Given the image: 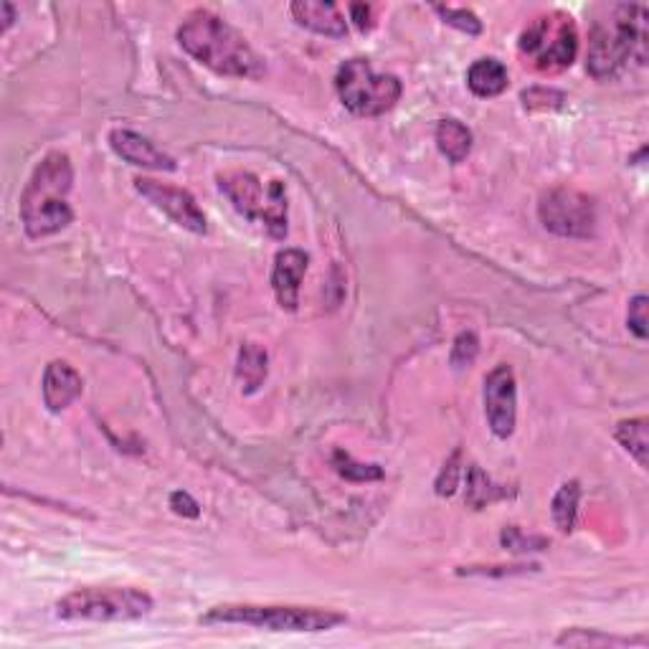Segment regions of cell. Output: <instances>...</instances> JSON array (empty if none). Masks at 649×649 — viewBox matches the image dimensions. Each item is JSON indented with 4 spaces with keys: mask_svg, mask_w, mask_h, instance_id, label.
Masks as SVG:
<instances>
[{
    "mask_svg": "<svg viewBox=\"0 0 649 649\" xmlns=\"http://www.w3.org/2000/svg\"><path fill=\"white\" fill-rule=\"evenodd\" d=\"M502 543H505V548H510V551H535L533 546H546V540L543 538H525L518 528L505 530V533H502Z\"/></svg>",
    "mask_w": 649,
    "mask_h": 649,
    "instance_id": "cell-28",
    "label": "cell"
},
{
    "mask_svg": "<svg viewBox=\"0 0 649 649\" xmlns=\"http://www.w3.org/2000/svg\"><path fill=\"white\" fill-rule=\"evenodd\" d=\"M520 54L525 64L543 74L568 69L579 54V31L568 13L551 11L533 18L520 33Z\"/></svg>",
    "mask_w": 649,
    "mask_h": 649,
    "instance_id": "cell-5",
    "label": "cell"
},
{
    "mask_svg": "<svg viewBox=\"0 0 649 649\" xmlns=\"http://www.w3.org/2000/svg\"><path fill=\"white\" fill-rule=\"evenodd\" d=\"M617 439L629 454L639 462V467H647V419H629L617 426Z\"/></svg>",
    "mask_w": 649,
    "mask_h": 649,
    "instance_id": "cell-20",
    "label": "cell"
},
{
    "mask_svg": "<svg viewBox=\"0 0 649 649\" xmlns=\"http://www.w3.org/2000/svg\"><path fill=\"white\" fill-rule=\"evenodd\" d=\"M71 180L74 170L69 155L49 153L36 165L21 196L23 229L31 239H44L71 224L74 213L66 203Z\"/></svg>",
    "mask_w": 649,
    "mask_h": 649,
    "instance_id": "cell-3",
    "label": "cell"
},
{
    "mask_svg": "<svg viewBox=\"0 0 649 649\" xmlns=\"http://www.w3.org/2000/svg\"><path fill=\"white\" fill-rule=\"evenodd\" d=\"M236 376L244 383L246 393H254L267 378V353L257 343H246L239 353V366Z\"/></svg>",
    "mask_w": 649,
    "mask_h": 649,
    "instance_id": "cell-18",
    "label": "cell"
},
{
    "mask_svg": "<svg viewBox=\"0 0 649 649\" xmlns=\"http://www.w3.org/2000/svg\"><path fill=\"white\" fill-rule=\"evenodd\" d=\"M644 644V639H622L611 634L586 632V629H573L558 637V644H571V647H629V644Z\"/></svg>",
    "mask_w": 649,
    "mask_h": 649,
    "instance_id": "cell-21",
    "label": "cell"
},
{
    "mask_svg": "<svg viewBox=\"0 0 649 649\" xmlns=\"http://www.w3.org/2000/svg\"><path fill=\"white\" fill-rule=\"evenodd\" d=\"M340 99L353 115L376 117L399 102L401 82L393 74H376L366 59H350L335 77Z\"/></svg>",
    "mask_w": 649,
    "mask_h": 649,
    "instance_id": "cell-8",
    "label": "cell"
},
{
    "mask_svg": "<svg viewBox=\"0 0 649 649\" xmlns=\"http://www.w3.org/2000/svg\"><path fill=\"white\" fill-rule=\"evenodd\" d=\"M307 272V254L300 249H284L274 259L272 287L277 302L284 310H297L300 302V284Z\"/></svg>",
    "mask_w": 649,
    "mask_h": 649,
    "instance_id": "cell-12",
    "label": "cell"
},
{
    "mask_svg": "<svg viewBox=\"0 0 649 649\" xmlns=\"http://www.w3.org/2000/svg\"><path fill=\"white\" fill-rule=\"evenodd\" d=\"M170 505H173L175 513L186 515V518H198V513H201V510H198V502L193 500L188 492H173V495H170Z\"/></svg>",
    "mask_w": 649,
    "mask_h": 649,
    "instance_id": "cell-29",
    "label": "cell"
},
{
    "mask_svg": "<svg viewBox=\"0 0 649 649\" xmlns=\"http://www.w3.org/2000/svg\"><path fill=\"white\" fill-rule=\"evenodd\" d=\"M477 348H480V343H477V335L475 333H462L457 340H454V350H452V363L457 368H464L470 366L472 360H475L477 355Z\"/></svg>",
    "mask_w": 649,
    "mask_h": 649,
    "instance_id": "cell-26",
    "label": "cell"
},
{
    "mask_svg": "<svg viewBox=\"0 0 649 649\" xmlns=\"http://www.w3.org/2000/svg\"><path fill=\"white\" fill-rule=\"evenodd\" d=\"M627 322H629V330H632L639 340L647 338V297L637 295L632 302H629Z\"/></svg>",
    "mask_w": 649,
    "mask_h": 649,
    "instance_id": "cell-27",
    "label": "cell"
},
{
    "mask_svg": "<svg viewBox=\"0 0 649 649\" xmlns=\"http://www.w3.org/2000/svg\"><path fill=\"white\" fill-rule=\"evenodd\" d=\"M203 624H246L267 632H328L345 624V614L317 606H259L226 604L201 617Z\"/></svg>",
    "mask_w": 649,
    "mask_h": 649,
    "instance_id": "cell-4",
    "label": "cell"
},
{
    "mask_svg": "<svg viewBox=\"0 0 649 649\" xmlns=\"http://www.w3.org/2000/svg\"><path fill=\"white\" fill-rule=\"evenodd\" d=\"M110 145L122 160L140 168L150 170H175V160L170 155H165L163 150L155 148L148 137L137 135L132 130H112L110 132Z\"/></svg>",
    "mask_w": 649,
    "mask_h": 649,
    "instance_id": "cell-13",
    "label": "cell"
},
{
    "mask_svg": "<svg viewBox=\"0 0 649 649\" xmlns=\"http://www.w3.org/2000/svg\"><path fill=\"white\" fill-rule=\"evenodd\" d=\"M563 94L556 92V89H546V87H533L528 92H523V102L525 110L535 112V110H556L563 104Z\"/></svg>",
    "mask_w": 649,
    "mask_h": 649,
    "instance_id": "cell-25",
    "label": "cell"
},
{
    "mask_svg": "<svg viewBox=\"0 0 649 649\" xmlns=\"http://www.w3.org/2000/svg\"><path fill=\"white\" fill-rule=\"evenodd\" d=\"M579 500H581V487L576 480L561 485V490H558L556 497H553V520H556V525L563 530V533L573 530V525H576Z\"/></svg>",
    "mask_w": 649,
    "mask_h": 649,
    "instance_id": "cell-19",
    "label": "cell"
},
{
    "mask_svg": "<svg viewBox=\"0 0 649 649\" xmlns=\"http://www.w3.org/2000/svg\"><path fill=\"white\" fill-rule=\"evenodd\" d=\"M467 500L475 505V508H482L485 502H492L495 497H500L502 492H495L492 490L490 480H487L485 475H482V470H477V467H472L470 470V480H467Z\"/></svg>",
    "mask_w": 649,
    "mask_h": 649,
    "instance_id": "cell-23",
    "label": "cell"
},
{
    "mask_svg": "<svg viewBox=\"0 0 649 649\" xmlns=\"http://www.w3.org/2000/svg\"><path fill=\"white\" fill-rule=\"evenodd\" d=\"M647 59V8L611 6L606 18L594 23L589 39L586 69L591 77L609 79L629 61L644 64Z\"/></svg>",
    "mask_w": 649,
    "mask_h": 649,
    "instance_id": "cell-2",
    "label": "cell"
},
{
    "mask_svg": "<svg viewBox=\"0 0 649 649\" xmlns=\"http://www.w3.org/2000/svg\"><path fill=\"white\" fill-rule=\"evenodd\" d=\"M538 216L548 231L571 239L591 236L596 224L594 203L573 188H553L538 203Z\"/></svg>",
    "mask_w": 649,
    "mask_h": 649,
    "instance_id": "cell-9",
    "label": "cell"
},
{
    "mask_svg": "<svg viewBox=\"0 0 649 649\" xmlns=\"http://www.w3.org/2000/svg\"><path fill=\"white\" fill-rule=\"evenodd\" d=\"M508 69L497 59H480L467 71V84L477 97H497L508 89Z\"/></svg>",
    "mask_w": 649,
    "mask_h": 649,
    "instance_id": "cell-16",
    "label": "cell"
},
{
    "mask_svg": "<svg viewBox=\"0 0 649 649\" xmlns=\"http://www.w3.org/2000/svg\"><path fill=\"white\" fill-rule=\"evenodd\" d=\"M3 31H8V28L13 26V18H16V13H13V6L11 3H3Z\"/></svg>",
    "mask_w": 649,
    "mask_h": 649,
    "instance_id": "cell-32",
    "label": "cell"
},
{
    "mask_svg": "<svg viewBox=\"0 0 649 649\" xmlns=\"http://www.w3.org/2000/svg\"><path fill=\"white\" fill-rule=\"evenodd\" d=\"M485 411L490 429L500 439H508L515 431V414H518V388L515 373L510 366H497L485 378Z\"/></svg>",
    "mask_w": 649,
    "mask_h": 649,
    "instance_id": "cell-11",
    "label": "cell"
},
{
    "mask_svg": "<svg viewBox=\"0 0 649 649\" xmlns=\"http://www.w3.org/2000/svg\"><path fill=\"white\" fill-rule=\"evenodd\" d=\"M454 462H457V454H454L452 462L447 464V470H444L442 477H439V482H437V492H439V495H452V492L457 490L459 467Z\"/></svg>",
    "mask_w": 649,
    "mask_h": 649,
    "instance_id": "cell-30",
    "label": "cell"
},
{
    "mask_svg": "<svg viewBox=\"0 0 649 649\" xmlns=\"http://www.w3.org/2000/svg\"><path fill=\"white\" fill-rule=\"evenodd\" d=\"M335 467H338L340 475L350 482H371V480H381L383 477L381 467H376V464L355 462V459L345 452H335Z\"/></svg>",
    "mask_w": 649,
    "mask_h": 649,
    "instance_id": "cell-22",
    "label": "cell"
},
{
    "mask_svg": "<svg viewBox=\"0 0 649 649\" xmlns=\"http://www.w3.org/2000/svg\"><path fill=\"white\" fill-rule=\"evenodd\" d=\"M292 16L300 26L330 36V39H343L348 33V23L335 3H322V0H297L292 3Z\"/></svg>",
    "mask_w": 649,
    "mask_h": 649,
    "instance_id": "cell-14",
    "label": "cell"
},
{
    "mask_svg": "<svg viewBox=\"0 0 649 649\" xmlns=\"http://www.w3.org/2000/svg\"><path fill=\"white\" fill-rule=\"evenodd\" d=\"M434 11H437L439 16L449 23V26L459 28V31H464V33H470V36H477V33L482 31L480 18H477L472 11H464V8H444V6H437Z\"/></svg>",
    "mask_w": 649,
    "mask_h": 649,
    "instance_id": "cell-24",
    "label": "cell"
},
{
    "mask_svg": "<svg viewBox=\"0 0 649 649\" xmlns=\"http://www.w3.org/2000/svg\"><path fill=\"white\" fill-rule=\"evenodd\" d=\"M135 188L148 198L155 208L168 216L173 224H178L180 229H188L193 234H206V216L198 208L196 198L183 188H173L168 183H158L150 178H137Z\"/></svg>",
    "mask_w": 649,
    "mask_h": 649,
    "instance_id": "cell-10",
    "label": "cell"
},
{
    "mask_svg": "<svg viewBox=\"0 0 649 649\" xmlns=\"http://www.w3.org/2000/svg\"><path fill=\"white\" fill-rule=\"evenodd\" d=\"M219 186L241 216L264 224L277 239L287 234V193L279 180L262 183L254 173L234 170L219 175Z\"/></svg>",
    "mask_w": 649,
    "mask_h": 649,
    "instance_id": "cell-6",
    "label": "cell"
},
{
    "mask_svg": "<svg viewBox=\"0 0 649 649\" xmlns=\"http://www.w3.org/2000/svg\"><path fill=\"white\" fill-rule=\"evenodd\" d=\"M153 609L150 594L140 589H79L56 604V614L69 622H132Z\"/></svg>",
    "mask_w": 649,
    "mask_h": 649,
    "instance_id": "cell-7",
    "label": "cell"
},
{
    "mask_svg": "<svg viewBox=\"0 0 649 649\" xmlns=\"http://www.w3.org/2000/svg\"><path fill=\"white\" fill-rule=\"evenodd\" d=\"M84 381L77 368L69 366L66 360H54L44 373V401L49 411H64L71 401L79 399Z\"/></svg>",
    "mask_w": 649,
    "mask_h": 649,
    "instance_id": "cell-15",
    "label": "cell"
},
{
    "mask_svg": "<svg viewBox=\"0 0 649 649\" xmlns=\"http://www.w3.org/2000/svg\"><path fill=\"white\" fill-rule=\"evenodd\" d=\"M350 13H353L358 28H363V31H366V28H371V8L358 6V3H355V6H350Z\"/></svg>",
    "mask_w": 649,
    "mask_h": 649,
    "instance_id": "cell-31",
    "label": "cell"
},
{
    "mask_svg": "<svg viewBox=\"0 0 649 649\" xmlns=\"http://www.w3.org/2000/svg\"><path fill=\"white\" fill-rule=\"evenodd\" d=\"M437 145L452 163L467 160L472 150V132L457 120H442L437 127Z\"/></svg>",
    "mask_w": 649,
    "mask_h": 649,
    "instance_id": "cell-17",
    "label": "cell"
},
{
    "mask_svg": "<svg viewBox=\"0 0 649 649\" xmlns=\"http://www.w3.org/2000/svg\"><path fill=\"white\" fill-rule=\"evenodd\" d=\"M178 41L193 59L224 77L259 79L267 71L262 56L251 49L249 41L234 26L203 8L183 18Z\"/></svg>",
    "mask_w": 649,
    "mask_h": 649,
    "instance_id": "cell-1",
    "label": "cell"
}]
</instances>
